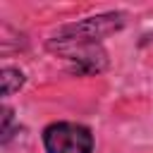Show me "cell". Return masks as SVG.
<instances>
[{"label": "cell", "instance_id": "1", "mask_svg": "<svg viewBox=\"0 0 153 153\" xmlns=\"http://www.w3.org/2000/svg\"><path fill=\"white\" fill-rule=\"evenodd\" d=\"M124 26V14L122 12H105L96 17H86L81 22H72L62 29H57L48 43H74V41H88V43H100L105 36L120 31Z\"/></svg>", "mask_w": 153, "mask_h": 153}, {"label": "cell", "instance_id": "2", "mask_svg": "<svg viewBox=\"0 0 153 153\" xmlns=\"http://www.w3.org/2000/svg\"><path fill=\"white\" fill-rule=\"evenodd\" d=\"M48 50L57 53L67 62V69L76 76H91L108 69V53L100 43H88V41L48 43Z\"/></svg>", "mask_w": 153, "mask_h": 153}, {"label": "cell", "instance_id": "3", "mask_svg": "<svg viewBox=\"0 0 153 153\" xmlns=\"http://www.w3.org/2000/svg\"><path fill=\"white\" fill-rule=\"evenodd\" d=\"M45 153H93V134L79 122H50L43 129Z\"/></svg>", "mask_w": 153, "mask_h": 153}, {"label": "cell", "instance_id": "4", "mask_svg": "<svg viewBox=\"0 0 153 153\" xmlns=\"http://www.w3.org/2000/svg\"><path fill=\"white\" fill-rule=\"evenodd\" d=\"M0 81H2V98H10L12 93H17V91L24 86L26 76H24V72H22L19 67H2Z\"/></svg>", "mask_w": 153, "mask_h": 153}, {"label": "cell", "instance_id": "5", "mask_svg": "<svg viewBox=\"0 0 153 153\" xmlns=\"http://www.w3.org/2000/svg\"><path fill=\"white\" fill-rule=\"evenodd\" d=\"M12 110L5 105L2 108V143H7L10 141V136H12Z\"/></svg>", "mask_w": 153, "mask_h": 153}]
</instances>
